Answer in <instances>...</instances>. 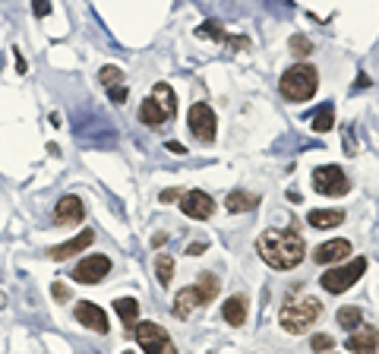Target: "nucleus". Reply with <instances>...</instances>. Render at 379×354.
Wrapping results in <instances>:
<instances>
[{"instance_id":"obj_1","label":"nucleus","mask_w":379,"mask_h":354,"mask_svg":"<svg viewBox=\"0 0 379 354\" xmlns=\"http://www.w3.org/2000/svg\"><path fill=\"white\" fill-rule=\"evenodd\" d=\"M256 253L266 266L278 269V272H287V269H297L304 263L306 244L291 228H272V231H263L256 238Z\"/></svg>"},{"instance_id":"obj_2","label":"nucleus","mask_w":379,"mask_h":354,"mask_svg":"<svg viewBox=\"0 0 379 354\" xmlns=\"http://www.w3.org/2000/svg\"><path fill=\"white\" fill-rule=\"evenodd\" d=\"M319 317H323V304H319L316 298L287 300L282 310H278V323H282V329L291 332V336H304Z\"/></svg>"},{"instance_id":"obj_3","label":"nucleus","mask_w":379,"mask_h":354,"mask_svg":"<svg viewBox=\"0 0 379 354\" xmlns=\"http://www.w3.org/2000/svg\"><path fill=\"white\" fill-rule=\"evenodd\" d=\"M278 89H282V95L287 98V102H310L319 89L316 67H310V63H294L291 70H285Z\"/></svg>"},{"instance_id":"obj_4","label":"nucleus","mask_w":379,"mask_h":354,"mask_svg":"<svg viewBox=\"0 0 379 354\" xmlns=\"http://www.w3.org/2000/svg\"><path fill=\"white\" fill-rule=\"evenodd\" d=\"M364 272H367V260L357 257V260H348L344 266H335V269H329V272H323L319 285L329 294H342V291H351Z\"/></svg>"},{"instance_id":"obj_5","label":"nucleus","mask_w":379,"mask_h":354,"mask_svg":"<svg viewBox=\"0 0 379 354\" xmlns=\"http://www.w3.org/2000/svg\"><path fill=\"white\" fill-rule=\"evenodd\" d=\"M310 183H313V190L316 193H323V196H344L351 190V181H348V174L342 171L338 165H323V168H316L310 177Z\"/></svg>"},{"instance_id":"obj_6","label":"nucleus","mask_w":379,"mask_h":354,"mask_svg":"<svg viewBox=\"0 0 379 354\" xmlns=\"http://www.w3.org/2000/svg\"><path fill=\"white\" fill-rule=\"evenodd\" d=\"M187 127H190V133H193L199 142H215V136H218V121H215V111L209 108L206 102H196L193 108H190Z\"/></svg>"},{"instance_id":"obj_7","label":"nucleus","mask_w":379,"mask_h":354,"mask_svg":"<svg viewBox=\"0 0 379 354\" xmlns=\"http://www.w3.org/2000/svg\"><path fill=\"white\" fill-rule=\"evenodd\" d=\"M108 272H111V260L104 253H89V257H82L76 263L73 281H80V285H98V281L108 279Z\"/></svg>"},{"instance_id":"obj_8","label":"nucleus","mask_w":379,"mask_h":354,"mask_svg":"<svg viewBox=\"0 0 379 354\" xmlns=\"http://www.w3.org/2000/svg\"><path fill=\"white\" fill-rule=\"evenodd\" d=\"M180 212H184L187 219L206 221L209 215L215 212V200L206 190H184V196H180Z\"/></svg>"},{"instance_id":"obj_9","label":"nucleus","mask_w":379,"mask_h":354,"mask_svg":"<svg viewBox=\"0 0 379 354\" xmlns=\"http://www.w3.org/2000/svg\"><path fill=\"white\" fill-rule=\"evenodd\" d=\"M86 219V206H82V200L80 196H73V193H67V196H61L57 200V206H54V221L57 225H80V221Z\"/></svg>"},{"instance_id":"obj_10","label":"nucleus","mask_w":379,"mask_h":354,"mask_svg":"<svg viewBox=\"0 0 379 354\" xmlns=\"http://www.w3.org/2000/svg\"><path fill=\"white\" fill-rule=\"evenodd\" d=\"M92 240H95V231H92V228H82V231L76 234V238H70L67 244H57V247H51V250H48V257L61 263V260H70V257H73V253L89 250V247H92Z\"/></svg>"},{"instance_id":"obj_11","label":"nucleus","mask_w":379,"mask_h":354,"mask_svg":"<svg viewBox=\"0 0 379 354\" xmlns=\"http://www.w3.org/2000/svg\"><path fill=\"white\" fill-rule=\"evenodd\" d=\"M73 317L80 319L86 329L98 332V336H104V332H108V313H104L98 304H89V300H82V304H76Z\"/></svg>"},{"instance_id":"obj_12","label":"nucleus","mask_w":379,"mask_h":354,"mask_svg":"<svg viewBox=\"0 0 379 354\" xmlns=\"http://www.w3.org/2000/svg\"><path fill=\"white\" fill-rule=\"evenodd\" d=\"M351 257V240L344 238H335V240H325V244L316 247V253H313V260H316L319 266H332V263H342V260Z\"/></svg>"},{"instance_id":"obj_13","label":"nucleus","mask_w":379,"mask_h":354,"mask_svg":"<svg viewBox=\"0 0 379 354\" xmlns=\"http://www.w3.org/2000/svg\"><path fill=\"white\" fill-rule=\"evenodd\" d=\"M344 348H348L351 354H376L379 348V332L373 329V326H367V329H354L348 336V342H344Z\"/></svg>"},{"instance_id":"obj_14","label":"nucleus","mask_w":379,"mask_h":354,"mask_svg":"<svg viewBox=\"0 0 379 354\" xmlns=\"http://www.w3.org/2000/svg\"><path fill=\"white\" fill-rule=\"evenodd\" d=\"M221 317H225L228 326H244L247 317H250V304H247L244 294H234V298H228L225 304H221Z\"/></svg>"},{"instance_id":"obj_15","label":"nucleus","mask_w":379,"mask_h":354,"mask_svg":"<svg viewBox=\"0 0 379 354\" xmlns=\"http://www.w3.org/2000/svg\"><path fill=\"white\" fill-rule=\"evenodd\" d=\"M133 336L139 338V345L146 348V354H149V351H155L159 345H165V342H168V332L161 329L159 323H139V326H133Z\"/></svg>"},{"instance_id":"obj_16","label":"nucleus","mask_w":379,"mask_h":354,"mask_svg":"<svg viewBox=\"0 0 379 354\" xmlns=\"http://www.w3.org/2000/svg\"><path fill=\"white\" fill-rule=\"evenodd\" d=\"M259 202H263V196L259 193H250V190H234V193H228L225 206H228V212H253Z\"/></svg>"},{"instance_id":"obj_17","label":"nucleus","mask_w":379,"mask_h":354,"mask_svg":"<svg viewBox=\"0 0 379 354\" xmlns=\"http://www.w3.org/2000/svg\"><path fill=\"white\" fill-rule=\"evenodd\" d=\"M306 221H310L316 231H329V228H338L344 221V212L342 209H313L310 215H306Z\"/></svg>"},{"instance_id":"obj_18","label":"nucleus","mask_w":379,"mask_h":354,"mask_svg":"<svg viewBox=\"0 0 379 354\" xmlns=\"http://www.w3.org/2000/svg\"><path fill=\"white\" fill-rule=\"evenodd\" d=\"M152 102L165 111L168 121L178 114V95H174V89L168 86V83H155V86H152Z\"/></svg>"},{"instance_id":"obj_19","label":"nucleus","mask_w":379,"mask_h":354,"mask_svg":"<svg viewBox=\"0 0 379 354\" xmlns=\"http://www.w3.org/2000/svg\"><path fill=\"white\" fill-rule=\"evenodd\" d=\"M196 298H199V304H212L215 298H218V291H221V281L215 279L212 272H202L199 279H196Z\"/></svg>"},{"instance_id":"obj_20","label":"nucleus","mask_w":379,"mask_h":354,"mask_svg":"<svg viewBox=\"0 0 379 354\" xmlns=\"http://www.w3.org/2000/svg\"><path fill=\"white\" fill-rule=\"evenodd\" d=\"M199 307V298H196V288H180L178 298H174V317L178 319H187L190 313Z\"/></svg>"},{"instance_id":"obj_21","label":"nucleus","mask_w":379,"mask_h":354,"mask_svg":"<svg viewBox=\"0 0 379 354\" xmlns=\"http://www.w3.org/2000/svg\"><path fill=\"white\" fill-rule=\"evenodd\" d=\"M114 310H117V317L123 319V326H136V317H139V300L136 298H120V300H114Z\"/></svg>"},{"instance_id":"obj_22","label":"nucleus","mask_w":379,"mask_h":354,"mask_svg":"<svg viewBox=\"0 0 379 354\" xmlns=\"http://www.w3.org/2000/svg\"><path fill=\"white\" fill-rule=\"evenodd\" d=\"M335 319H338V326H342V329L354 332V329H361V323H364V310H361V307H342V310L335 313Z\"/></svg>"},{"instance_id":"obj_23","label":"nucleus","mask_w":379,"mask_h":354,"mask_svg":"<svg viewBox=\"0 0 379 354\" xmlns=\"http://www.w3.org/2000/svg\"><path fill=\"white\" fill-rule=\"evenodd\" d=\"M139 121L146 123V127H159V123H165L168 117H165V111H161L159 104H155L152 98H149V102H142V104H139Z\"/></svg>"},{"instance_id":"obj_24","label":"nucleus","mask_w":379,"mask_h":354,"mask_svg":"<svg viewBox=\"0 0 379 354\" xmlns=\"http://www.w3.org/2000/svg\"><path fill=\"white\" fill-rule=\"evenodd\" d=\"M332 127H335V108H332V104L325 102L323 108H319L316 114H313V130H316V133H329Z\"/></svg>"},{"instance_id":"obj_25","label":"nucleus","mask_w":379,"mask_h":354,"mask_svg":"<svg viewBox=\"0 0 379 354\" xmlns=\"http://www.w3.org/2000/svg\"><path fill=\"white\" fill-rule=\"evenodd\" d=\"M155 279H159L161 288L171 285V279H174V260L168 257V253H159V257H155Z\"/></svg>"},{"instance_id":"obj_26","label":"nucleus","mask_w":379,"mask_h":354,"mask_svg":"<svg viewBox=\"0 0 379 354\" xmlns=\"http://www.w3.org/2000/svg\"><path fill=\"white\" fill-rule=\"evenodd\" d=\"M196 35H199V38H215V42H228V32L221 29V23H212V19H209V23H202L199 29H196Z\"/></svg>"},{"instance_id":"obj_27","label":"nucleus","mask_w":379,"mask_h":354,"mask_svg":"<svg viewBox=\"0 0 379 354\" xmlns=\"http://www.w3.org/2000/svg\"><path fill=\"white\" fill-rule=\"evenodd\" d=\"M291 54H297V57L313 54V42L306 35H291Z\"/></svg>"},{"instance_id":"obj_28","label":"nucleus","mask_w":379,"mask_h":354,"mask_svg":"<svg viewBox=\"0 0 379 354\" xmlns=\"http://www.w3.org/2000/svg\"><path fill=\"white\" fill-rule=\"evenodd\" d=\"M101 83H104V89H111V86H123V73L117 67H101Z\"/></svg>"},{"instance_id":"obj_29","label":"nucleus","mask_w":379,"mask_h":354,"mask_svg":"<svg viewBox=\"0 0 379 354\" xmlns=\"http://www.w3.org/2000/svg\"><path fill=\"white\" fill-rule=\"evenodd\" d=\"M332 345H335V338H332V336H313V338H310V348L316 351V354L332 351Z\"/></svg>"},{"instance_id":"obj_30","label":"nucleus","mask_w":379,"mask_h":354,"mask_svg":"<svg viewBox=\"0 0 379 354\" xmlns=\"http://www.w3.org/2000/svg\"><path fill=\"white\" fill-rule=\"evenodd\" d=\"M108 98L114 104H123V102H127V86H111L108 89Z\"/></svg>"},{"instance_id":"obj_31","label":"nucleus","mask_w":379,"mask_h":354,"mask_svg":"<svg viewBox=\"0 0 379 354\" xmlns=\"http://www.w3.org/2000/svg\"><path fill=\"white\" fill-rule=\"evenodd\" d=\"M32 10H35V16H51V0H32Z\"/></svg>"},{"instance_id":"obj_32","label":"nucleus","mask_w":379,"mask_h":354,"mask_svg":"<svg viewBox=\"0 0 379 354\" xmlns=\"http://www.w3.org/2000/svg\"><path fill=\"white\" fill-rule=\"evenodd\" d=\"M206 240H196V244H190L187 247V257H199V253H206Z\"/></svg>"},{"instance_id":"obj_33","label":"nucleus","mask_w":379,"mask_h":354,"mask_svg":"<svg viewBox=\"0 0 379 354\" xmlns=\"http://www.w3.org/2000/svg\"><path fill=\"white\" fill-rule=\"evenodd\" d=\"M51 294H54V298H57V300H67V298H70L67 285H61V281H54V288H51Z\"/></svg>"},{"instance_id":"obj_34","label":"nucleus","mask_w":379,"mask_h":354,"mask_svg":"<svg viewBox=\"0 0 379 354\" xmlns=\"http://www.w3.org/2000/svg\"><path fill=\"white\" fill-rule=\"evenodd\" d=\"M180 196H184V190H165L159 200H161V202H171V200H180Z\"/></svg>"},{"instance_id":"obj_35","label":"nucleus","mask_w":379,"mask_h":354,"mask_svg":"<svg viewBox=\"0 0 379 354\" xmlns=\"http://www.w3.org/2000/svg\"><path fill=\"white\" fill-rule=\"evenodd\" d=\"M149 354H178V348H174V345H171V338H168L165 345H159V348H155V351H149Z\"/></svg>"},{"instance_id":"obj_36","label":"nucleus","mask_w":379,"mask_h":354,"mask_svg":"<svg viewBox=\"0 0 379 354\" xmlns=\"http://www.w3.org/2000/svg\"><path fill=\"white\" fill-rule=\"evenodd\" d=\"M168 149H171V152H174V155H184V152H187V149H184V146H180V142H168Z\"/></svg>"},{"instance_id":"obj_37","label":"nucleus","mask_w":379,"mask_h":354,"mask_svg":"<svg viewBox=\"0 0 379 354\" xmlns=\"http://www.w3.org/2000/svg\"><path fill=\"white\" fill-rule=\"evenodd\" d=\"M123 354H133V351H123Z\"/></svg>"}]
</instances>
